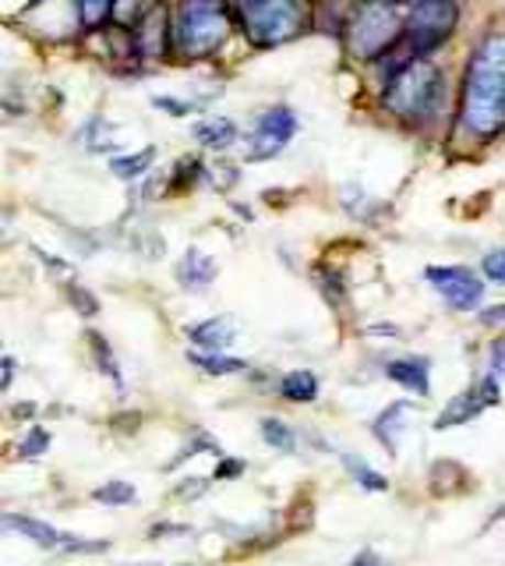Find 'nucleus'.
<instances>
[{
	"label": "nucleus",
	"mask_w": 505,
	"mask_h": 566,
	"mask_svg": "<svg viewBox=\"0 0 505 566\" xmlns=\"http://www.w3.org/2000/svg\"><path fill=\"white\" fill-rule=\"evenodd\" d=\"M457 121L477 142H492L505 131V32L502 29L484 32L466 61Z\"/></svg>",
	"instance_id": "f257e3e1"
},
{
	"label": "nucleus",
	"mask_w": 505,
	"mask_h": 566,
	"mask_svg": "<svg viewBox=\"0 0 505 566\" xmlns=\"http://www.w3.org/2000/svg\"><path fill=\"white\" fill-rule=\"evenodd\" d=\"M460 4L457 0H403V36L399 43L378 61V72L385 81L396 78L414 61L431 57L435 50L446 46V40L457 32Z\"/></svg>",
	"instance_id": "f03ea898"
},
{
	"label": "nucleus",
	"mask_w": 505,
	"mask_h": 566,
	"mask_svg": "<svg viewBox=\"0 0 505 566\" xmlns=\"http://www.w3.org/2000/svg\"><path fill=\"white\" fill-rule=\"evenodd\" d=\"M442 99H446V75L439 64H431L425 57V61H414L410 68H403L396 78L385 81L382 104L396 121L410 124V128H425L439 118Z\"/></svg>",
	"instance_id": "7ed1b4c3"
},
{
	"label": "nucleus",
	"mask_w": 505,
	"mask_h": 566,
	"mask_svg": "<svg viewBox=\"0 0 505 566\" xmlns=\"http://www.w3.org/2000/svg\"><path fill=\"white\" fill-rule=\"evenodd\" d=\"M233 32L227 0H180L174 8V54L180 61H209Z\"/></svg>",
	"instance_id": "20e7f679"
},
{
	"label": "nucleus",
	"mask_w": 505,
	"mask_h": 566,
	"mask_svg": "<svg viewBox=\"0 0 505 566\" xmlns=\"http://www.w3.org/2000/svg\"><path fill=\"white\" fill-rule=\"evenodd\" d=\"M403 36V0H353L343 29L347 54L361 64H378Z\"/></svg>",
	"instance_id": "39448f33"
},
{
	"label": "nucleus",
	"mask_w": 505,
	"mask_h": 566,
	"mask_svg": "<svg viewBox=\"0 0 505 566\" xmlns=\"http://www.w3.org/2000/svg\"><path fill=\"white\" fill-rule=\"evenodd\" d=\"M238 19L251 46L273 50L297 40L305 32L300 0H238Z\"/></svg>",
	"instance_id": "423d86ee"
},
{
	"label": "nucleus",
	"mask_w": 505,
	"mask_h": 566,
	"mask_svg": "<svg viewBox=\"0 0 505 566\" xmlns=\"http://www.w3.org/2000/svg\"><path fill=\"white\" fill-rule=\"evenodd\" d=\"M297 128H300V121H297V113L290 107L279 104V107L262 110L255 128H251V139H248V160L251 163H262V160L279 156L283 149L294 142Z\"/></svg>",
	"instance_id": "0eeeda50"
},
{
	"label": "nucleus",
	"mask_w": 505,
	"mask_h": 566,
	"mask_svg": "<svg viewBox=\"0 0 505 566\" xmlns=\"http://www.w3.org/2000/svg\"><path fill=\"white\" fill-rule=\"evenodd\" d=\"M425 280L446 297L449 308L474 312L484 302V280L470 265H428Z\"/></svg>",
	"instance_id": "6e6552de"
},
{
	"label": "nucleus",
	"mask_w": 505,
	"mask_h": 566,
	"mask_svg": "<svg viewBox=\"0 0 505 566\" xmlns=\"http://www.w3.org/2000/svg\"><path fill=\"white\" fill-rule=\"evenodd\" d=\"M502 401V390H498V375H487L481 379L474 390H466L460 396H452L446 404V411L435 418V428H452V425H463L470 418H477L484 407H495Z\"/></svg>",
	"instance_id": "1a4fd4ad"
},
{
	"label": "nucleus",
	"mask_w": 505,
	"mask_h": 566,
	"mask_svg": "<svg viewBox=\"0 0 505 566\" xmlns=\"http://www.w3.org/2000/svg\"><path fill=\"white\" fill-rule=\"evenodd\" d=\"M216 273H220V262L206 252H198V248H188L184 259L177 262V283L188 291H206L216 280Z\"/></svg>",
	"instance_id": "9d476101"
},
{
	"label": "nucleus",
	"mask_w": 505,
	"mask_h": 566,
	"mask_svg": "<svg viewBox=\"0 0 505 566\" xmlns=\"http://www.w3.org/2000/svg\"><path fill=\"white\" fill-rule=\"evenodd\" d=\"M238 319L233 315H216V319H206L188 329L191 344L206 347V351H223V347H230L233 340H238Z\"/></svg>",
	"instance_id": "9b49d317"
},
{
	"label": "nucleus",
	"mask_w": 505,
	"mask_h": 566,
	"mask_svg": "<svg viewBox=\"0 0 505 566\" xmlns=\"http://www.w3.org/2000/svg\"><path fill=\"white\" fill-rule=\"evenodd\" d=\"M428 358H399V361H389L385 364V375H389L393 382H399V387H407L420 396H428L431 390V379H428Z\"/></svg>",
	"instance_id": "f8f14e48"
},
{
	"label": "nucleus",
	"mask_w": 505,
	"mask_h": 566,
	"mask_svg": "<svg viewBox=\"0 0 505 566\" xmlns=\"http://www.w3.org/2000/svg\"><path fill=\"white\" fill-rule=\"evenodd\" d=\"M191 135L206 145V149H216V153H223V149H230L233 142L241 139V128L233 124L230 118H206V121H198L191 128Z\"/></svg>",
	"instance_id": "ddd939ff"
},
{
	"label": "nucleus",
	"mask_w": 505,
	"mask_h": 566,
	"mask_svg": "<svg viewBox=\"0 0 505 566\" xmlns=\"http://www.w3.org/2000/svg\"><path fill=\"white\" fill-rule=\"evenodd\" d=\"M4 524H8V531H19V535L32 538L40 548H57L67 542V535H61V531H54L36 518H22V513H4Z\"/></svg>",
	"instance_id": "4468645a"
},
{
	"label": "nucleus",
	"mask_w": 505,
	"mask_h": 566,
	"mask_svg": "<svg viewBox=\"0 0 505 566\" xmlns=\"http://www.w3.org/2000/svg\"><path fill=\"white\" fill-rule=\"evenodd\" d=\"M470 486V475L463 464L457 460H435L431 464V492L435 496H452V492H463Z\"/></svg>",
	"instance_id": "2eb2a0df"
},
{
	"label": "nucleus",
	"mask_w": 505,
	"mask_h": 566,
	"mask_svg": "<svg viewBox=\"0 0 505 566\" xmlns=\"http://www.w3.org/2000/svg\"><path fill=\"white\" fill-rule=\"evenodd\" d=\"M407 418H410V404H407V401H399V404H389V407H385V411H382V418L372 425V428H375V436H378L385 446H389V454L396 449L399 428L407 425Z\"/></svg>",
	"instance_id": "dca6fc26"
},
{
	"label": "nucleus",
	"mask_w": 505,
	"mask_h": 566,
	"mask_svg": "<svg viewBox=\"0 0 505 566\" xmlns=\"http://www.w3.org/2000/svg\"><path fill=\"white\" fill-rule=\"evenodd\" d=\"M117 0H75V19L86 32L103 29L107 22H113Z\"/></svg>",
	"instance_id": "f3484780"
},
{
	"label": "nucleus",
	"mask_w": 505,
	"mask_h": 566,
	"mask_svg": "<svg viewBox=\"0 0 505 566\" xmlns=\"http://www.w3.org/2000/svg\"><path fill=\"white\" fill-rule=\"evenodd\" d=\"M279 393L294 404H308L318 396V379H315V372H305V369L286 372L283 382H279Z\"/></svg>",
	"instance_id": "a211bd4d"
},
{
	"label": "nucleus",
	"mask_w": 505,
	"mask_h": 566,
	"mask_svg": "<svg viewBox=\"0 0 505 566\" xmlns=\"http://www.w3.org/2000/svg\"><path fill=\"white\" fill-rule=\"evenodd\" d=\"M188 358H191V364H198V369L209 372V375H233V372L248 369L244 358H230V355H220V351H191Z\"/></svg>",
	"instance_id": "6ab92c4d"
},
{
	"label": "nucleus",
	"mask_w": 505,
	"mask_h": 566,
	"mask_svg": "<svg viewBox=\"0 0 505 566\" xmlns=\"http://www.w3.org/2000/svg\"><path fill=\"white\" fill-rule=\"evenodd\" d=\"M153 163H156V149H153V145H145L142 153L113 156V160H110V171H113L117 177H121V181H134V177H142Z\"/></svg>",
	"instance_id": "aec40b11"
},
{
	"label": "nucleus",
	"mask_w": 505,
	"mask_h": 566,
	"mask_svg": "<svg viewBox=\"0 0 505 566\" xmlns=\"http://www.w3.org/2000/svg\"><path fill=\"white\" fill-rule=\"evenodd\" d=\"M92 499L103 507H131L134 499H139V492H134V486H128V481H107V486H99L92 492Z\"/></svg>",
	"instance_id": "412c9836"
},
{
	"label": "nucleus",
	"mask_w": 505,
	"mask_h": 566,
	"mask_svg": "<svg viewBox=\"0 0 505 566\" xmlns=\"http://www.w3.org/2000/svg\"><path fill=\"white\" fill-rule=\"evenodd\" d=\"M262 436H265L268 446L279 449V454H297V436L279 418H265L262 422Z\"/></svg>",
	"instance_id": "4be33fe9"
},
{
	"label": "nucleus",
	"mask_w": 505,
	"mask_h": 566,
	"mask_svg": "<svg viewBox=\"0 0 505 566\" xmlns=\"http://www.w3.org/2000/svg\"><path fill=\"white\" fill-rule=\"evenodd\" d=\"M343 464H347V471L353 475V481H361L364 489H372V492H382L385 486H389V481H385L372 464H364V460H358V457H343Z\"/></svg>",
	"instance_id": "5701e85b"
},
{
	"label": "nucleus",
	"mask_w": 505,
	"mask_h": 566,
	"mask_svg": "<svg viewBox=\"0 0 505 566\" xmlns=\"http://www.w3.org/2000/svg\"><path fill=\"white\" fill-rule=\"evenodd\" d=\"M89 344H92V355H96V364H99V369H103V372L117 382V387L124 390V379H121V372H117V361H113V355H110V344H107L103 337H99L96 329L89 333Z\"/></svg>",
	"instance_id": "b1692460"
},
{
	"label": "nucleus",
	"mask_w": 505,
	"mask_h": 566,
	"mask_svg": "<svg viewBox=\"0 0 505 566\" xmlns=\"http://www.w3.org/2000/svg\"><path fill=\"white\" fill-rule=\"evenodd\" d=\"M46 449H50V432H46V428H32L29 436L22 439V457H25V460L46 454Z\"/></svg>",
	"instance_id": "393cba45"
},
{
	"label": "nucleus",
	"mask_w": 505,
	"mask_h": 566,
	"mask_svg": "<svg viewBox=\"0 0 505 566\" xmlns=\"http://www.w3.org/2000/svg\"><path fill=\"white\" fill-rule=\"evenodd\" d=\"M481 273L495 283H505V248H495V252H487L484 262H481Z\"/></svg>",
	"instance_id": "a878e982"
},
{
	"label": "nucleus",
	"mask_w": 505,
	"mask_h": 566,
	"mask_svg": "<svg viewBox=\"0 0 505 566\" xmlns=\"http://www.w3.org/2000/svg\"><path fill=\"white\" fill-rule=\"evenodd\" d=\"M206 489H209L206 478H188V481H180V486L174 489V499H177V503H191V499L206 496Z\"/></svg>",
	"instance_id": "bb28decb"
},
{
	"label": "nucleus",
	"mask_w": 505,
	"mask_h": 566,
	"mask_svg": "<svg viewBox=\"0 0 505 566\" xmlns=\"http://www.w3.org/2000/svg\"><path fill=\"white\" fill-rule=\"evenodd\" d=\"M67 297H72V305L81 312V315H96L99 312V302L86 291V287H67Z\"/></svg>",
	"instance_id": "cd10ccee"
},
{
	"label": "nucleus",
	"mask_w": 505,
	"mask_h": 566,
	"mask_svg": "<svg viewBox=\"0 0 505 566\" xmlns=\"http://www.w3.org/2000/svg\"><path fill=\"white\" fill-rule=\"evenodd\" d=\"M171 535H188V527L184 524H156L149 531V538H171Z\"/></svg>",
	"instance_id": "c85d7f7f"
},
{
	"label": "nucleus",
	"mask_w": 505,
	"mask_h": 566,
	"mask_svg": "<svg viewBox=\"0 0 505 566\" xmlns=\"http://www.w3.org/2000/svg\"><path fill=\"white\" fill-rule=\"evenodd\" d=\"M492 375H502L505 379V340H498L492 347Z\"/></svg>",
	"instance_id": "c756f323"
},
{
	"label": "nucleus",
	"mask_w": 505,
	"mask_h": 566,
	"mask_svg": "<svg viewBox=\"0 0 505 566\" xmlns=\"http://www.w3.org/2000/svg\"><path fill=\"white\" fill-rule=\"evenodd\" d=\"M244 471V460H220V468H216V478H238Z\"/></svg>",
	"instance_id": "7c9ffc66"
},
{
	"label": "nucleus",
	"mask_w": 505,
	"mask_h": 566,
	"mask_svg": "<svg viewBox=\"0 0 505 566\" xmlns=\"http://www.w3.org/2000/svg\"><path fill=\"white\" fill-rule=\"evenodd\" d=\"M481 323H484V326H505V305L484 308V312H481Z\"/></svg>",
	"instance_id": "2f4dec72"
},
{
	"label": "nucleus",
	"mask_w": 505,
	"mask_h": 566,
	"mask_svg": "<svg viewBox=\"0 0 505 566\" xmlns=\"http://www.w3.org/2000/svg\"><path fill=\"white\" fill-rule=\"evenodd\" d=\"M350 566H385V559L378 553H361L358 559H353Z\"/></svg>",
	"instance_id": "473e14b6"
},
{
	"label": "nucleus",
	"mask_w": 505,
	"mask_h": 566,
	"mask_svg": "<svg viewBox=\"0 0 505 566\" xmlns=\"http://www.w3.org/2000/svg\"><path fill=\"white\" fill-rule=\"evenodd\" d=\"M0 382H4V390L14 382V358L11 355H4V375H0Z\"/></svg>",
	"instance_id": "72a5a7b5"
},
{
	"label": "nucleus",
	"mask_w": 505,
	"mask_h": 566,
	"mask_svg": "<svg viewBox=\"0 0 505 566\" xmlns=\"http://www.w3.org/2000/svg\"><path fill=\"white\" fill-rule=\"evenodd\" d=\"M128 566H149V563H128Z\"/></svg>",
	"instance_id": "f704fd0d"
}]
</instances>
